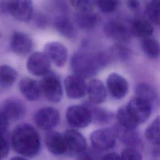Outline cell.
Segmentation results:
<instances>
[{
  "label": "cell",
  "mask_w": 160,
  "mask_h": 160,
  "mask_svg": "<svg viewBox=\"0 0 160 160\" xmlns=\"http://www.w3.org/2000/svg\"><path fill=\"white\" fill-rule=\"evenodd\" d=\"M145 136L152 144L160 145V115L156 116L147 127Z\"/></svg>",
  "instance_id": "cell-29"
},
{
  "label": "cell",
  "mask_w": 160,
  "mask_h": 160,
  "mask_svg": "<svg viewBox=\"0 0 160 160\" xmlns=\"http://www.w3.org/2000/svg\"><path fill=\"white\" fill-rule=\"evenodd\" d=\"M64 138L68 150L76 153H82L87 148V142L84 136L74 129H68Z\"/></svg>",
  "instance_id": "cell-16"
},
{
  "label": "cell",
  "mask_w": 160,
  "mask_h": 160,
  "mask_svg": "<svg viewBox=\"0 0 160 160\" xmlns=\"http://www.w3.org/2000/svg\"><path fill=\"white\" fill-rule=\"evenodd\" d=\"M0 12L9 14L16 19L26 22L31 19L33 5L31 1H2Z\"/></svg>",
  "instance_id": "cell-3"
},
{
  "label": "cell",
  "mask_w": 160,
  "mask_h": 160,
  "mask_svg": "<svg viewBox=\"0 0 160 160\" xmlns=\"http://www.w3.org/2000/svg\"><path fill=\"white\" fill-rule=\"evenodd\" d=\"M127 6L132 11H137L139 9L141 4L138 1L131 0L127 1Z\"/></svg>",
  "instance_id": "cell-38"
},
{
  "label": "cell",
  "mask_w": 160,
  "mask_h": 160,
  "mask_svg": "<svg viewBox=\"0 0 160 160\" xmlns=\"http://www.w3.org/2000/svg\"><path fill=\"white\" fill-rule=\"evenodd\" d=\"M18 72L12 67L2 64L0 66V83L4 88L11 86L16 81Z\"/></svg>",
  "instance_id": "cell-28"
},
{
  "label": "cell",
  "mask_w": 160,
  "mask_h": 160,
  "mask_svg": "<svg viewBox=\"0 0 160 160\" xmlns=\"http://www.w3.org/2000/svg\"><path fill=\"white\" fill-rule=\"evenodd\" d=\"M110 52L113 57L122 61L128 59L131 55V49L120 44H117L112 46Z\"/></svg>",
  "instance_id": "cell-31"
},
{
  "label": "cell",
  "mask_w": 160,
  "mask_h": 160,
  "mask_svg": "<svg viewBox=\"0 0 160 160\" xmlns=\"http://www.w3.org/2000/svg\"><path fill=\"white\" fill-rule=\"evenodd\" d=\"M87 94L92 104H99L107 98V91L103 82L99 79H92L87 84Z\"/></svg>",
  "instance_id": "cell-18"
},
{
  "label": "cell",
  "mask_w": 160,
  "mask_h": 160,
  "mask_svg": "<svg viewBox=\"0 0 160 160\" xmlns=\"http://www.w3.org/2000/svg\"><path fill=\"white\" fill-rule=\"evenodd\" d=\"M26 67L32 75L44 76L49 72L51 61L44 52H35L28 59Z\"/></svg>",
  "instance_id": "cell-9"
},
{
  "label": "cell",
  "mask_w": 160,
  "mask_h": 160,
  "mask_svg": "<svg viewBox=\"0 0 160 160\" xmlns=\"http://www.w3.org/2000/svg\"><path fill=\"white\" fill-rule=\"evenodd\" d=\"M129 29L132 35L142 39L151 36L154 31V28L150 21L143 18L134 20L130 25Z\"/></svg>",
  "instance_id": "cell-21"
},
{
  "label": "cell",
  "mask_w": 160,
  "mask_h": 160,
  "mask_svg": "<svg viewBox=\"0 0 160 160\" xmlns=\"http://www.w3.org/2000/svg\"><path fill=\"white\" fill-rule=\"evenodd\" d=\"M10 44L12 51L19 55L28 54L32 48L31 38L22 32H15L12 34Z\"/></svg>",
  "instance_id": "cell-17"
},
{
  "label": "cell",
  "mask_w": 160,
  "mask_h": 160,
  "mask_svg": "<svg viewBox=\"0 0 160 160\" xmlns=\"http://www.w3.org/2000/svg\"><path fill=\"white\" fill-rule=\"evenodd\" d=\"M121 160H142L140 152L135 148H127L124 149L121 154Z\"/></svg>",
  "instance_id": "cell-34"
},
{
  "label": "cell",
  "mask_w": 160,
  "mask_h": 160,
  "mask_svg": "<svg viewBox=\"0 0 160 160\" xmlns=\"http://www.w3.org/2000/svg\"><path fill=\"white\" fill-rule=\"evenodd\" d=\"M116 137L118 138L124 144L132 148V146H138L140 143V139L134 130H130L122 128L119 124L114 126L112 129Z\"/></svg>",
  "instance_id": "cell-23"
},
{
  "label": "cell",
  "mask_w": 160,
  "mask_h": 160,
  "mask_svg": "<svg viewBox=\"0 0 160 160\" xmlns=\"http://www.w3.org/2000/svg\"><path fill=\"white\" fill-rule=\"evenodd\" d=\"M70 3L74 6L77 11H92L95 1L87 0H76L71 1Z\"/></svg>",
  "instance_id": "cell-33"
},
{
  "label": "cell",
  "mask_w": 160,
  "mask_h": 160,
  "mask_svg": "<svg viewBox=\"0 0 160 160\" xmlns=\"http://www.w3.org/2000/svg\"><path fill=\"white\" fill-rule=\"evenodd\" d=\"M9 124L8 119L0 111V132L4 133Z\"/></svg>",
  "instance_id": "cell-36"
},
{
  "label": "cell",
  "mask_w": 160,
  "mask_h": 160,
  "mask_svg": "<svg viewBox=\"0 0 160 160\" xmlns=\"http://www.w3.org/2000/svg\"><path fill=\"white\" fill-rule=\"evenodd\" d=\"M66 118L69 125L76 128H84L92 122L89 109L85 105L69 106L66 111Z\"/></svg>",
  "instance_id": "cell-5"
},
{
  "label": "cell",
  "mask_w": 160,
  "mask_h": 160,
  "mask_svg": "<svg viewBox=\"0 0 160 160\" xmlns=\"http://www.w3.org/2000/svg\"><path fill=\"white\" fill-rule=\"evenodd\" d=\"M40 86L41 92L50 102L57 103L62 98V88L59 79L54 74L49 72L43 76Z\"/></svg>",
  "instance_id": "cell-4"
},
{
  "label": "cell",
  "mask_w": 160,
  "mask_h": 160,
  "mask_svg": "<svg viewBox=\"0 0 160 160\" xmlns=\"http://www.w3.org/2000/svg\"><path fill=\"white\" fill-rule=\"evenodd\" d=\"M141 48L144 53L150 58H157L160 56V43L152 36L142 39Z\"/></svg>",
  "instance_id": "cell-27"
},
{
  "label": "cell",
  "mask_w": 160,
  "mask_h": 160,
  "mask_svg": "<svg viewBox=\"0 0 160 160\" xmlns=\"http://www.w3.org/2000/svg\"><path fill=\"white\" fill-rule=\"evenodd\" d=\"M11 141L13 149L25 157L36 156L41 149L39 134L29 124L23 123L17 126L12 132Z\"/></svg>",
  "instance_id": "cell-1"
},
{
  "label": "cell",
  "mask_w": 160,
  "mask_h": 160,
  "mask_svg": "<svg viewBox=\"0 0 160 160\" xmlns=\"http://www.w3.org/2000/svg\"><path fill=\"white\" fill-rule=\"evenodd\" d=\"M54 27L56 30L62 36L68 38H74L77 32L75 26L71 19L65 14L58 16L54 21Z\"/></svg>",
  "instance_id": "cell-20"
},
{
  "label": "cell",
  "mask_w": 160,
  "mask_h": 160,
  "mask_svg": "<svg viewBox=\"0 0 160 160\" xmlns=\"http://www.w3.org/2000/svg\"><path fill=\"white\" fill-rule=\"evenodd\" d=\"M9 144L4 133L0 132V160L5 158L9 153Z\"/></svg>",
  "instance_id": "cell-35"
},
{
  "label": "cell",
  "mask_w": 160,
  "mask_h": 160,
  "mask_svg": "<svg viewBox=\"0 0 160 160\" xmlns=\"http://www.w3.org/2000/svg\"><path fill=\"white\" fill-rule=\"evenodd\" d=\"M81 160H88V159H86L85 158H84L83 156H82V158L81 159Z\"/></svg>",
  "instance_id": "cell-40"
},
{
  "label": "cell",
  "mask_w": 160,
  "mask_h": 160,
  "mask_svg": "<svg viewBox=\"0 0 160 160\" xmlns=\"http://www.w3.org/2000/svg\"><path fill=\"white\" fill-rule=\"evenodd\" d=\"M106 84L111 96L117 99L125 97L129 90L128 81L118 73L110 74L107 78Z\"/></svg>",
  "instance_id": "cell-13"
},
{
  "label": "cell",
  "mask_w": 160,
  "mask_h": 160,
  "mask_svg": "<svg viewBox=\"0 0 160 160\" xmlns=\"http://www.w3.org/2000/svg\"><path fill=\"white\" fill-rule=\"evenodd\" d=\"M116 118L118 120V124L128 129L135 130L139 125L129 113L126 105L121 106L118 109Z\"/></svg>",
  "instance_id": "cell-26"
},
{
  "label": "cell",
  "mask_w": 160,
  "mask_h": 160,
  "mask_svg": "<svg viewBox=\"0 0 160 160\" xmlns=\"http://www.w3.org/2000/svg\"><path fill=\"white\" fill-rule=\"evenodd\" d=\"M146 12L151 22L160 25V0L149 1L146 6Z\"/></svg>",
  "instance_id": "cell-30"
},
{
  "label": "cell",
  "mask_w": 160,
  "mask_h": 160,
  "mask_svg": "<svg viewBox=\"0 0 160 160\" xmlns=\"http://www.w3.org/2000/svg\"><path fill=\"white\" fill-rule=\"evenodd\" d=\"M1 37V33H0V38Z\"/></svg>",
  "instance_id": "cell-41"
},
{
  "label": "cell",
  "mask_w": 160,
  "mask_h": 160,
  "mask_svg": "<svg viewBox=\"0 0 160 160\" xmlns=\"http://www.w3.org/2000/svg\"><path fill=\"white\" fill-rule=\"evenodd\" d=\"M44 53L50 61L58 67L63 66L68 59V49L66 46L57 41L46 43L44 48Z\"/></svg>",
  "instance_id": "cell-12"
},
{
  "label": "cell",
  "mask_w": 160,
  "mask_h": 160,
  "mask_svg": "<svg viewBox=\"0 0 160 160\" xmlns=\"http://www.w3.org/2000/svg\"><path fill=\"white\" fill-rule=\"evenodd\" d=\"M10 160H28V159L21 156H14L11 158Z\"/></svg>",
  "instance_id": "cell-39"
},
{
  "label": "cell",
  "mask_w": 160,
  "mask_h": 160,
  "mask_svg": "<svg viewBox=\"0 0 160 160\" xmlns=\"http://www.w3.org/2000/svg\"><path fill=\"white\" fill-rule=\"evenodd\" d=\"M108 58L104 54H91L77 52L71 58V66L74 74L84 78L94 76L100 66L106 64Z\"/></svg>",
  "instance_id": "cell-2"
},
{
  "label": "cell",
  "mask_w": 160,
  "mask_h": 160,
  "mask_svg": "<svg viewBox=\"0 0 160 160\" xmlns=\"http://www.w3.org/2000/svg\"><path fill=\"white\" fill-rule=\"evenodd\" d=\"M34 119L39 128L50 131L58 124L60 114L58 110L53 107H44L36 112Z\"/></svg>",
  "instance_id": "cell-7"
},
{
  "label": "cell",
  "mask_w": 160,
  "mask_h": 160,
  "mask_svg": "<svg viewBox=\"0 0 160 160\" xmlns=\"http://www.w3.org/2000/svg\"><path fill=\"white\" fill-rule=\"evenodd\" d=\"M74 21L82 29L92 28L98 22V16L92 11H77L74 15Z\"/></svg>",
  "instance_id": "cell-24"
},
{
  "label": "cell",
  "mask_w": 160,
  "mask_h": 160,
  "mask_svg": "<svg viewBox=\"0 0 160 160\" xmlns=\"http://www.w3.org/2000/svg\"><path fill=\"white\" fill-rule=\"evenodd\" d=\"M99 9L104 13H110L114 11L119 4V1L114 0H99L95 1Z\"/></svg>",
  "instance_id": "cell-32"
},
{
  "label": "cell",
  "mask_w": 160,
  "mask_h": 160,
  "mask_svg": "<svg viewBox=\"0 0 160 160\" xmlns=\"http://www.w3.org/2000/svg\"><path fill=\"white\" fill-rule=\"evenodd\" d=\"M136 96L144 99L152 105L158 99V94L155 89L149 83L141 82L136 84L135 88Z\"/></svg>",
  "instance_id": "cell-25"
},
{
  "label": "cell",
  "mask_w": 160,
  "mask_h": 160,
  "mask_svg": "<svg viewBox=\"0 0 160 160\" xmlns=\"http://www.w3.org/2000/svg\"><path fill=\"white\" fill-rule=\"evenodd\" d=\"M64 84L66 94L71 99L82 98L87 92V84L84 78L76 74L67 76Z\"/></svg>",
  "instance_id": "cell-10"
},
{
  "label": "cell",
  "mask_w": 160,
  "mask_h": 160,
  "mask_svg": "<svg viewBox=\"0 0 160 160\" xmlns=\"http://www.w3.org/2000/svg\"><path fill=\"white\" fill-rule=\"evenodd\" d=\"M104 30L109 38L118 42H128L131 35L129 27L118 20L108 21L104 24Z\"/></svg>",
  "instance_id": "cell-11"
},
{
  "label": "cell",
  "mask_w": 160,
  "mask_h": 160,
  "mask_svg": "<svg viewBox=\"0 0 160 160\" xmlns=\"http://www.w3.org/2000/svg\"><path fill=\"white\" fill-rule=\"evenodd\" d=\"M126 106L138 124L146 121L152 112V105L148 101L136 96L132 98Z\"/></svg>",
  "instance_id": "cell-6"
},
{
  "label": "cell",
  "mask_w": 160,
  "mask_h": 160,
  "mask_svg": "<svg viewBox=\"0 0 160 160\" xmlns=\"http://www.w3.org/2000/svg\"><path fill=\"white\" fill-rule=\"evenodd\" d=\"M1 111L9 121H15L23 117L26 108L19 99L12 98H8L3 102Z\"/></svg>",
  "instance_id": "cell-14"
},
{
  "label": "cell",
  "mask_w": 160,
  "mask_h": 160,
  "mask_svg": "<svg viewBox=\"0 0 160 160\" xmlns=\"http://www.w3.org/2000/svg\"><path fill=\"white\" fill-rule=\"evenodd\" d=\"M90 141L93 148L97 150L104 151L112 148L116 141V137L111 129H99L90 135Z\"/></svg>",
  "instance_id": "cell-8"
},
{
  "label": "cell",
  "mask_w": 160,
  "mask_h": 160,
  "mask_svg": "<svg viewBox=\"0 0 160 160\" xmlns=\"http://www.w3.org/2000/svg\"><path fill=\"white\" fill-rule=\"evenodd\" d=\"M101 160H121V158L116 152H109L104 154Z\"/></svg>",
  "instance_id": "cell-37"
},
{
  "label": "cell",
  "mask_w": 160,
  "mask_h": 160,
  "mask_svg": "<svg viewBox=\"0 0 160 160\" xmlns=\"http://www.w3.org/2000/svg\"><path fill=\"white\" fill-rule=\"evenodd\" d=\"M19 88L23 96L29 101L38 99L41 93L40 84L29 78L21 79L19 82Z\"/></svg>",
  "instance_id": "cell-19"
},
{
  "label": "cell",
  "mask_w": 160,
  "mask_h": 160,
  "mask_svg": "<svg viewBox=\"0 0 160 160\" xmlns=\"http://www.w3.org/2000/svg\"><path fill=\"white\" fill-rule=\"evenodd\" d=\"M85 106L89 109L92 121L99 125H104L109 124L114 118V114L104 108L96 106L92 102H89Z\"/></svg>",
  "instance_id": "cell-22"
},
{
  "label": "cell",
  "mask_w": 160,
  "mask_h": 160,
  "mask_svg": "<svg viewBox=\"0 0 160 160\" xmlns=\"http://www.w3.org/2000/svg\"><path fill=\"white\" fill-rule=\"evenodd\" d=\"M44 142L48 151L54 155H62L68 151L64 135L58 131H49L46 134Z\"/></svg>",
  "instance_id": "cell-15"
}]
</instances>
